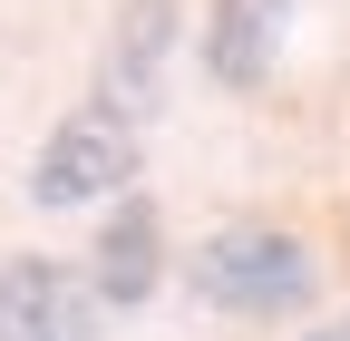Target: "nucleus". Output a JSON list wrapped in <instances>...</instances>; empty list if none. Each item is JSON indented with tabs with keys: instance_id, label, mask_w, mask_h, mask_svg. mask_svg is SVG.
Returning a JSON list of instances; mask_svg holds the SVG:
<instances>
[{
	"instance_id": "1",
	"label": "nucleus",
	"mask_w": 350,
	"mask_h": 341,
	"mask_svg": "<svg viewBox=\"0 0 350 341\" xmlns=\"http://www.w3.org/2000/svg\"><path fill=\"white\" fill-rule=\"evenodd\" d=\"M195 292H204L214 312L273 322V312H301L321 292V253L301 244V234H282V225L243 215V225H214L195 244Z\"/></svg>"
},
{
	"instance_id": "2",
	"label": "nucleus",
	"mask_w": 350,
	"mask_h": 341,
	"mask_svg": "<svg viewBox=\"0 0 350 341\" xmlns=\"http://www.w3.org/2000/svg\"><path fill=\"white\" fill-rule=\"evenodd\" d=\"M107 195H137V127L107 117V108H68L49 127V147H39V166H29V205L88 215Z\"/></svg>"
},
{
	"instance_id": "3",
	"label": "nucleus",
	"mask_w": 350,
	"mask_h": 341,
	"mask_svg": "<svg viewBox=\"0 0 350 341\" xmlns=\"http://www.w3.org/2000/svg\"><path fill=\"white\" fill-rule=\"evenodd\" d=\"M175 29H185V0H117L107 20V59H98V108L146 127L165 98V68H175Z\"/></svg>"
},
{
	"instance_id": "4",
	"label": "nucleus",
	"mask_w": 350,
	"mask_h": 341,
	"mask_svg": "<svg viewBox=\"0 0 350 341\" xmlns=\"http://www.w3.org/2000/svg\"><path fill=\"white\" fill-rule=\"evenodd\" d=\"M107 303L88 292L78 264L59 253H10L0 264V341H98Z\"/></svg>"
},
{
	"instance_id": "5",
	"label": "nucleus",
	"mask_w": 350,
	"mask_h": 341,
	"mask_svg": "<svg viewBox=\"0 0 350 341\" xmlns=\"http://www.w3.org/2000/svg\"><path fill=\"white\" fill-rule=\"evenodd\" d=\"M88 292H98V303H146V292L165 283V234H156V205L146 195H117V215L98 225V244H88Z\"/></svg>"
},
{
	"instance_id": "6",
	"label": "nucleus",
	"mask_w": 350,
	"mask_h": 341,
	"mask_svg": "<svg viewBox=\"0 0 350 341\" xmlns=\"http://www.w3.org/2000/svg\"><path fill=\"white\" fill-rule=\"evenodd\" d=\"M282 29H292V0H214L204 20V68L224 88H262L282 59Z\"/></svg>"
},
{
	"instance_id": "7",
	"label": "nucleus",
	"mask_w": 350,
	"mask_h": 341,
	"mask_svg": "<svg viewBox=\"0 0 350 341\" xmlns=\"http://www.w3.org/2000/svg\"><path fill=\"white\" fill-rule=\"evenodd\" d=\"M312 341H350V312H340V322H331V331H312Z\"/></svg>"
}]
</instances>
